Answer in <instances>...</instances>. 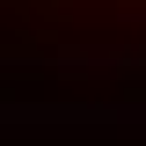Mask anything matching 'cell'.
Listing matches in <instances>:
<instances>
[{
    "mask_svg": "<svg viewBox=\"0 0 146 146\" xmlns=\"http://www.w3.org/2000/svg\"><path fill=\"white\" fill-rule=\"evenodd\" d=\"M7 66L29 73H146V0H7Z\"/></svg>",
    "mask_w": 146,
    "mask_h": 146,
    "instance_id": "cell-1",
    "label": "cell"
}]
</instances>
